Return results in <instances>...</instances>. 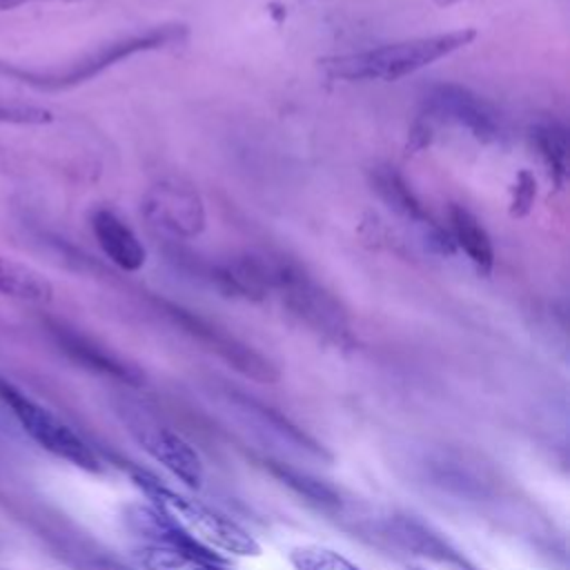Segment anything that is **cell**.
<instances>
[{
  "mask_svg": "<svg viewBox=\"0 0 570 570\" xmlns=\"http://www.w3.org/2000/svg\"><path fill=\"white\" fill-rule=\"evenodd\" d=\"M0 401L24 430V434L42 450L85 472L102 470L100 456L78 432H73L58 414H53L49 407H45L40 401L29 396L4 376H0Z\"/></svg>",
  "mask_w": 570,
  "mask_h": 570,
  "instance_id": "8992f818",
  "label": "cell"
},
{
  "mask_svg": "<svg viewBox=\"0 0 570 570\" xmlns=\"http://www.w3.org/2000/svg\"><path fill=\"white\" fill-rule=\"evenodd\" d=\"M436 7H452V4H456V2H461V0H432Z\"/></svg>",
  "mask_w": 570,
  "mask_h": 570,
  "instance_id": "44dd1931",
  "label": "cell"
},
{
  "mask_svg": "<svg viewBox=\"0 0 570 570\" xmlns=\"http://www.w3.org/2000/svg\"><path fill=\"white\" fill-rule=\"evenodd\" d=\"M367 180L374 189V194L383 200L385 207H390L396 216L403 220L416 225L430 245L439 252H452L454 243L450 238V232L432 218L423 200L416 196L412 185L405 180V176L390 163H379L367 171Z\"/></svg>",
  "mask_w": 570,
  "mask_h": 570,
  "instance_id": "9c48e42d",
  "label": "cell"
},
{
  "mask_svg": "<svg viewBox=\"0 0 570 570\" xmlns=\"http://www.w3.org/2000/svg\"><path fill=\"white\" fill-rule=\"evenodd\" d=\"M450 238L481 274H490L494 267V245L483 223L463 205H450Z\"/></svg>",
  "mask_w": 570,
  "mask_h": 570,
  "instance_id": "5bb4252c",
  "label": "cell"
},
{
  "mask_svg": "<svg viewBox=\"0 0 570 570\" xmlns=\"http://www.w3.org/2000/svg\"><path fill=\"white\" fill-rule=\"evenodd\" d=\"M131 479L147 494L151 508L191 543L209 550L212 554L214 550L238 557H254L261 552L258 541L247 530L205 503L169 490L145 470H131Z\"/></svg>",
  "mask_w": 570,
  "mask_h": 570,
  "instance_id": "3957f363",
  "label": "cell"
},
{
  "mask_svg": "<svg viewBox=\"0 0 570 570\" xmlns=\"http://www.w3.org/2000/svg\"><path fill=\"white\" fill-rule=\"evenodd\" d=\"M436 125L465 129L479 142H497L505 134L501 111L488 98L456 82H439L425 89L419 116L410 129L407 147H425Z\"/></svg>",
  "mask_w": 570,
  "mask_h": 570,
  "instance_id": "277c9868",
  "label": "cell"
},
{
  "mask_svg": "<svg viewBox=\"0 0 570 570\" xmlns=\"http://www.w3.org/2000/svg\"><path fill=\"white\" fill-rule=\"evenodd\" d=\"M537 194V183L534 176L528 169H521L514 178V187H512V198H510V214L512 216H525L532 207Z\"/></svg>",
  "mask_w": 570,
  "mask_h": 570,
  "instance_id": "ffe728a7",
  "label": "cell"
},
{
  "mask_svg": "<svg viewBox=\"0 0 570 570\" xmlns=\"http://www.w3.org/2000/svg\"><path fill=\"white\" fill-rule=\"evenodd\" d=\"M474 38H476V29L465 27L456 31H443V33L387 42L381 47L363 49V51L327 56L318 60V67L327 78H334V80L394 82L468 47Z\"/></svg>",
  "mask_w": 570,
  "mask_h": 570,
  "instance_id": "6da1fadb",
  "label": "cell"
},
{
  "mask_svg": "<svg viewBox=\"0 0 570 570\" xmlns=\"http://www.w3.org/2000/svg\"><path fill=\"white\" fill-rule=\"evenodd\" d=\"M0 294L27 303H49L53 287L38 269L0 256Z\"/></svg>",
  "mask_w": 570,
  "mask_h": 570,
  "instance_id": "2e32d148",
  "label": "cell"
},
{
  "mask_svg": "<svg viewBox=\"0 0 570 570\" xmlns=\"http://www.w3.org/2000/svg\"><path fill=\"white\" fill-rule=\"evenodd\" d=\"M154 309L165 316L174 327H178L183 334H187L191 341L200 343L216 356H220L225 363H229L240 374L258 381V383H272L278 379L276 365L265 358L261 352H256L252 345L243 343L234 334H229L218 323L200 316L194 309H187L174 301H167L163 296L149 298Z\"/></svg>",
  "mask_w": 570,
  "mask_h": 570,
  "instance_id": "52a82bcc",
  "label": "cell"
},
{
  "mask_svg": "<svg viewBox=\"0 0 570 570\" xmlns=\"http://www.w3.org/2000/svg\"><path fill=\"white\" fill-rule=\"evenodd\" d=\"M107 570H127V568H120V566H107Z\"/></svg>",
  "mask_w": 570,
  "mask_h": 570,
  "instance_id": "7402d4cb",
  "label": "cell"
},
{
  "mask_svg": "<svg viewBox=\"0 0 570 570\" xmlns=\"http://www.w3.org/2000/svg\"><path fill=\"white\" fill-rule=\"evenodd\" d=\"M258 256L267 296L274 294L294 318L325 341L336 345L352 343L350 314L323 283L289 256L269 252H258Z\"/></svg>",
  "mask_w": 570,
  "mask_h": 570,
  "instance_id": "7a4b0ae2",
  "label": "cell"
},
{
  "mask_svg": "<svg viewBox=\"0 0 570 570\" xmlns=\"http://www.w3.org/2000/svg\"><path fill=\"white\" fill-rule=\"evenodd\" d=\"M42 323H45V330H47L49 338L56 343V347L69 361L78 363L80 367L91 370V372L102 374V376L125 381V383H138L140 381V372L134 365H129L118 354L107 350L94 336L80 332L78 327L69 325L67 321L53 318V316H47Z\"/></svg>",
  "mask_w": 570,
  "mask_h": 570,
  "instance_id": "8fae6325",
  "label": "cell"
},
{
  "mask_svg": "<svg viewBox=\"0 0 570 570\" xmlns=\"http://www.w3.org/2000/svg\"><path fill=\"white\" fill-rule=\"evenodd\" d=\"M387 532L414 554L432 559L448 570H479L463 552H459L445 537L434 532L430 525L412 517H394L387 523Z\"/></svg>",
  "mask_w": 570,
  "mask_h": 570,
  "instance_id": "4fadbf2b",
  "label": "cell"
},
{
  "mask_svg": "<svg viewBox=\"0 0 570 570\" xmlns=\"http://www.w3.org/2000/svg\"><path fill=\"white\" fill-rule=\"evenodd\" d=\"M147 225L167 240L196 238L207 223L205 203L196 187L183 178H158L140 200Z\"/></svg>",
  "mask_w": 570,
  "mask_h": 570,
  "instance_id": "ba28073f",
  "label": "cell"
},
{
  "mask_svg": "<svg viewBox=\"0 0 570 570\" xmlns=\"http://www.w3.org/2000/svg\"><path fill=\"white\" fill-rule=\"evenodd\" d=\"M134 557L145 570H227L220 557L165 543H142L134 550Z\"/></svg>",
  "mask_w": 570,
  "mask_h": 570,
  "instance_id": "9a60e30c",
  "label": "cell"
},
{
  "mask_svg": "<svg viewBox=\"0 0 570 570\" xmlns=\"http://www.w3.org/2000/svg\"><path fill=\"white\" fill-rule=\"evenodd\" d=\"M53 114L47 107L0 98V125H47Z\"/></svg>",
  "mask_w": 570,
  "mask_h": 570,
  "instance_id": "d6986e66",
  "label": "cell"
},
{
  "mask_svg": "<svg viewBox=\"0 0 570 570\" xmlns=\"http://www.w3.org/2000/svg\"><path fill=\"white\" fill-rule=\"evenodd\" d=\"M20 2H24V0H16V4H20Z\"/></svg>",
  "mask_w": 570,
  "mask_h": 570,
  "instance_id": "cb8c5ba5",
  "label": "cell"
},
{
  "mask_svg": "<svg viewBox=\"0 0 570 570\" xmlns=\"http://www.w3.org/2000/svg\"><path fill=\"white\" fill-rule=\"evenodd\" d=\"M407 570H421V568H407Z\"/></svg>",
  "mask_w": 570,
  "mask_h": 570,
  "instance_id": "603a6c76",
  "label": "cell"
},
{
  "mask_svg": "<svg viewBox=\"0 0 570 570\" xmlns=\"http://www.w3.org/2000/svg\"><path fill=\"white\" fill-rule=\"evenodd\" d=\"M94 238L98 240L102 254L122 272H138L145 265L147 252L134 229L111 209L98 207L89 218Z\"/></svg>",
  "mask_w": 570,
  "mask_h": 570,
  "instance_id": "7c38bea8",
  "label": "cell"
},
{
  "mask_svg": "<svg viewBox=\"0 0 570 570\" xmlns=\"http://www.w3.org/2000/svg\"><path fill=\"white\" fill-rule=\"evenodd\" d=\"M289 561L296 570H361L341 552L325 546H298L289 552Z\"/></svg>",
  "mask_w": 570,
  "mask_h": 570,
  "instance_id": "ac0fdd59",
  "label": "cell"
},
{
  "mask_svg": "<svg viewBox=\"0 0 570 570\" xmlns=\"http://www.w3.org/2000/svg\"><path fill=\"white\" fill-rule=\"evenodd\" d=\"M187 38V27L185 24H158L145 31H136L129 36H120L111 42L100 45L98 49L80 56L78 60L69 62L62 69L56 71H47V73H33V71H24V69H16V67H0L7 73H13L18 78H22L29 85L42 87V89H62V87H71L78 82H85L94 76H98L100 71H105L107 67L127 60L136 53L142 51H154V49H163V47H171L178 45Z\"/></svg>",
  "mask_w": 570,
  "mask_h": 570,
  "instance_id": "5b68a950",
  "label": "cell"
},
{
  "mask_svg": "<svg viewBox=\"0 0 570 570\" xmlns=\"http://www.w3.org/2000/svg\"><path fill=\"white\" fill-rule=\"evenodd\" d=\"M127 425L140 448L160 465H165L178 481H183L187 488L203 485V461L180 434L149 421L138 412H127Z\"/></svg>",
  "mask_w": 570,
  "mask_h": 570,
  "instance_id": "30bf717a",
  "label": "cell"
},
{
  "mask_svg": "<svg viewBox=\"0 0 570 570\" xmlns=\"http://www.w3.org/2000/svg\"><path fill=\"white\" fill-rule=\"evenodd\" d=\"M530 138L554 185L563 187L568 178V156H570V140H568L566 125H561L559 120L537 122L530 131Z\"/></svg>",
  "mask_w": 570,
  "mask_h": 570,
  "instance_id": "e0dca14e",
  "label": "cell"
}]
</instances>
